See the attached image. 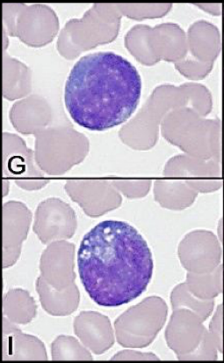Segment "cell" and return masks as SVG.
<instances>
[{"label":"cell","instance_id":"obj_14","mask_svg":"<svg viewBox=\"0 0 224 363\" xmlns=\"http://www.w3.org/2000/svg\"><path fill=\"white\" fill-rule=\"evenodd\" d=\"M112 361H158L160 358L153 353L136 350H124L114 354Z\"/></svg>","mask_w":224,"mask_h":363},{"label":"cell","instance_id":"obj_1","mask_svg":"<svg viewBox=\"0 0 224 363\" xmlns=\"http://www.w3.org/2000/svg\"><path fill=\"white\" fill-rule=\"evenodd\" d=\"M78 269L90 298L100 306L115 308L146 291L154 261L146 239L135 228L124 221L105 220L83 238Z\"/></svg>","mask_w":224,"mask_h":363},{"label":"cell","instance_id":"obj_7","mask_svg":"<svg viewBox=\"0 0 224 363\" xmlns=\"http://www.w3.org/2000/svg\"><path fill=\"white\" fill-rule=\"evenodd\" d=\"M36 290L43 310L54 317H65L73 313L81 301L79 290L74 284L59 290L40 279L36 284Z\"/></svg>","mask_w":224,"mask_h":363},{"label":"cell","instance_id":"obj_12","mask_svg":"<svg viewBox=\"0 0 224 363\" xmlns=\"http://www.w3.org/2000/svg\"><path fill=\"white\" fill-rule=\"evenodd\" d=\"M186 285L194 296L201 300H214L223 292L222 278L219 272L211 275H190Z\"/></svg>","mask_w":224,"mask_h":363},{"label":"cell","instance_id":"obj_9","mask_svg":"<svg viewBox=\"0 0 224 363\" xmlns=\"http://www.w3.org/2000/svg\"><path fill=\"white\" fill-rule=\"evenodd\" d=\"M36 303L23 289H11L4 296L3 313L16 325H28L36 315Z\"/></svg>","mask_w":224,"mask_h":363},{"label":"cell","instance_id":"obj_8","mask_svg":"<svg viewBox=\"0 0 224 363\" xmlns=\"http://www.w3.org/2000/svg\"><path fill=\"white\" fill-rule=\"evenodd\" d=\"M74 217L71 209L62 203L49 201V204L42 206L38 213L36 231L42 239L62 237L68 235L73 228Z\"/></svg>","mask_w":224,"mask_h":363},{"label":"cell","instance_id":"obj_6","mask_svg":"<svg viewBox=\"0 0 224 363\" xmlns=\"http://www.w3.org/2000/svg\"><path fill=\"white\" fill-rule=\"evenodd\" d=\"M2 343L4 361L48 360L45 344L38 337L21 332L5 317L3 318Z\"/></svg>","mask_w":224,"mask_h":363},{"label":"cell","instance_id":"obj_10","mask_svg":"<svg viewBox=\"0 0 224 363\" xmlns=\"http://www.w3.org/2000/svg\"><path fill=\"white\" fill-rule=\"evenodd\" d=\"M172 310L187 308L196 313L202 320L206 321L214 311V300H201L194 296L187 288L186 284L176 286L171 295Z\"/></svg>","mask_w":224,"mask_h":363},{"label":"cell","instance_id":"obj_2","mask_svg":"<svg viewBox=\"0 0 224 363\" xmlns=\"http://www.w3.org/2000/svg\"><path fill=\"white\" fill-rule=\"evenodd\" d=\"M141 94L142 79L129 60L114 52H97L81 57L72 67L64 104L77 125L104 132L131 117Z\"/></svg>","mask_w":224,"mask_h":363},{"label":"cell","instance_id":"obj_3","mask_svg":"<svg viewBox=\"0 0 224 363\" xmlns=\"http://www.w3.org/2000/svg\"><path fill=\"white\" fill-rule=\"evenodd\" d=\"M204 322L187 308L173 311L165 330V340L179 360H218L219 352Z\"/></svg>","mask_w":224,"mask_h":363},{"label":"cell","instance_id":"obj_11","mask_svg":"<svg viewBox=\"0 0 224 363\" xmlns=\"http://www.w3.org/2000/svg\"><path fill=\"white\" fill-rule=\"evenodd\" d=\"M52 355L54 361H91V351L71 336H59L53 341Z\"/></svg>","mask_w":224,"mask_h":363},{"label":"cell","instance_id":"obj_5","mask_svg":"<svg viewBox=\"0 0 224 363\" xmlns=\"http://www.w3.org/2000/svg\"><path fill=\"white\" fill-rule=\"evenodd\" d=\"M74 332L81 342L95 354H102L114 344L110 318L99 312L82 311L74 319Z\"/></svg>","mask_w":224,"mask_h":363},{"label":"cell","instance_id":"obj_4","mask_svg":"<svg viewBox=\"0 0 224 363\" xmlns=\"http://www.w3.org/2000/svg\"><path fill=\"white\" fill-rule=\"evenodd\" d=\"M167 304L160 296H150L129 308L114 323L115 337L122 347L150 346L167 319Z\"/></svg>","mask_w":224,"mask_h":363},{"label":"cell","instance_id":"obj_13","mask_svg":"<svg viewBox=\"0 0 224 363\" xmlns=\"http://www.w3.org/2000/svg\"><path fill=\"white\" fill-rule=\"evenodd\" d=\"M209 333L220 354L224 357V311L223 305H219L209 325Z\"/></svg>","mask_w":224,"mask_h":363}]
</instances>
